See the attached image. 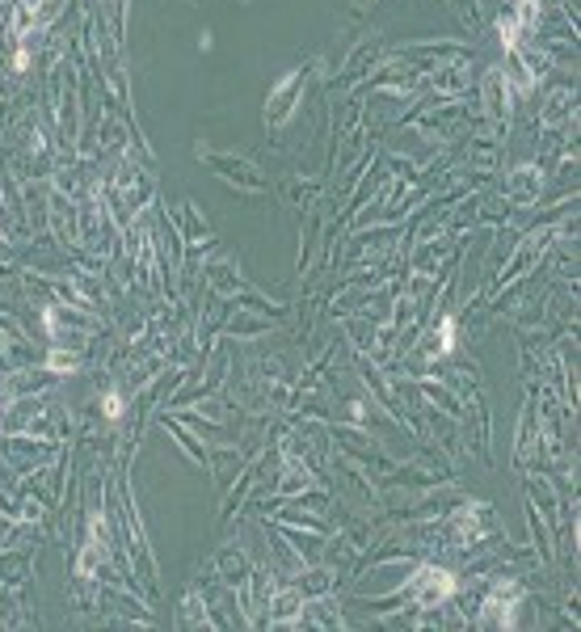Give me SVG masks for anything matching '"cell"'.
Returning a JSON list of instances; mask_svg holds the SVG:
<instances>
[{"instance_id": "6da1fadb", "label": "cell", "mask_w": 581, "mask_h": 632, "mask_svg": "<svg viewBox=\"0 0 581 632\" xmlns=\"http://www.w3.org/2000/svg\"><path fill=\"white\" fill-rule=\"evenodd\" d=\"M207 161L215 165V173H220V178L236 181L240 190H262V186H265L262 173H257L249 161H240V156H228V152H207Z\"/></svg>"}, {"instance_id": "7a4b0ae2", "label": "cell", "mask_w": 581, "mask_h": 632, "mask_svg": "<svg viewBox=\"0 0 581 632\" xmlns=\"http://www.w3.org/2000/svg\"><path fill=\"white\" fill-rule=\"evenodd\" d=\"M299 84H304V68H295L290 76L278 81V89L270 93V106H265V123H287V114L295 110V93H299Z\"/></svg>"}, {"instance_id": "3957f363", "label": "cell", "mask_w": 581, "mask_h": 632, "mask_svg": "<svg viewBox=\"0 0 581 632\" xmlns=\"http://www.w3.org/2000/svg\"><path fill=\"white\" fill-rule=\"evenodd\" d=\"M409 594H417L421 607H434V603H443L447 594H455V577L443 574V569H421V577L409 586Z\"/></svg>"}, {"instance_id": "277c9868", "label": "cell", "mask_w": 581, "mask_h": 632, "mask_svg": "<svg viewBox=\"0 0 581 632\" xmlns=\"http://www.w3.org/2000/svg\"><path fill=\"white\" fill-rule=\"evenodd\" d=\"M123 413H126L123 392H118V388H110V392H106V400H101V417H106V422H118Z\"/></svg>"}, {"instance_id": "5b68a950", "label": "cell", "mask_w": 581, "mask_h": 632, "mask_svg": "<svg viewBox=\"0 0 581 632\" xmlns=\"http://www.w3.org/2000/svg\"><path fill=\"white\" fill-rule=\"evenodd\" d=\"M455 350V316H443L438 325V355H451Z\"/></svg>"}, {"instance_id": "8992f818", "label": "cell", "mask_w": 581, "mask_h": 632, "mask_svg": "<svg viewBox=\"0 0 581 632\" xmlns=\"http://www.w3.org/2000/svg\"><path fill=\"white\" fill-rule=\"evenodd\" d=\"M72 367H76L72 355H51V372H72Z\"/></svg>"}]
</instances>
